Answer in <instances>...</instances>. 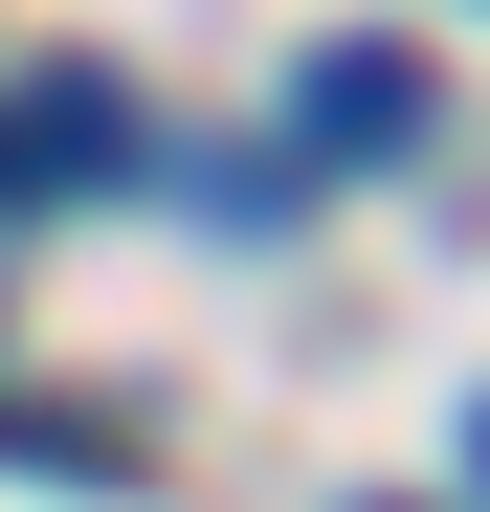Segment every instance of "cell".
<instances>
[{
	"mask_svg": "<svg viewBox=\"0 0 490 512\" xmlns=\"http://www.w3.org/2000/svg\"><path fill=\"white\" fill-rule=\"evenodd\" d=\"M424 134V45H312L290 67V156L312 179H357V156H401Z\"/></svg>",
	"mask_w": 490,
	"mask_h": 512,
	"instance_id": "obj_1",
	"label": "cell"
},
{
	"mask_svg": "<svg viewBox=\"0 0 490 512\" xmlns=\"http://www.w3.org/2000/svg\"><path fill=\"white\" fill-rule=\"evenodd\" d=\"M0 134H23V201H45V179H112V156H134V90H112V67H45Z\"/></svg>",
	"mask_w": 490,
	"mask_h": 512,
	"instance_id": "obj_2",
	"label": "cell"
},
{
	"mask_svg": "<svg viewBox=\"0 0 490 512\" xmlns=\"http://www.w3.org/2000/svg\"><path fill=\"white\" fill-rule=\"evenodd\" d=\"M468 490H490V401H468Z\"/></svg>",
	"mask_w": 490,
	"mask_h": 512,
	"instance_id": "obj_3",
	"label": "cell"
},
{
	"mask_svg": "<svg viewBox=\"0 0 490 512\" xmlns=\"http://www.w3.org/2000/svg\"><path fill=\"white\" fill-rule=\"evenodd\" d=\"M0 201H23V134H0Z\"/></svg>",
	"mask_w": 490,
	"mask_h": 512,
	"instance_id": "obj_4",
	"label": "cell"
}]
</instances>
